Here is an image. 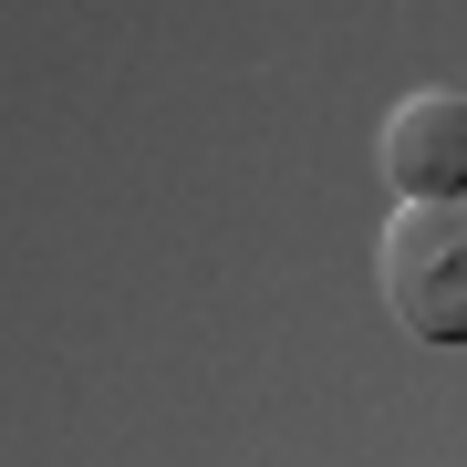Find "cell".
Segmentation results:
<instances>
[{"instance_id": "1", "label": "cell", "mask_w": 467, "mask_h": 467, "mask_svg": "<svg viewBox=\"0 0 467 467\" xmlns=\"http://www.w3.org/2000/svg\"><path fill=\"white\" fill-rule=\"evenodd\" d=\"M374 281L416 343H467V198H405L374 239Z\"/></svg>"}, {"instance_id": "2", "label": "cell", "mask_w": 467, "mask_h": 467, "mask_svg": "<svg viewBox=\"0 0 467 467\" xmlns=\"http://www.w3.org/2000/svg\"><path fill=\"white\" fill-rule=\"evenodd\" d=\"M374 156H384V187H405V198H467V94H405Z\"/></svg>"}]
</instances>
